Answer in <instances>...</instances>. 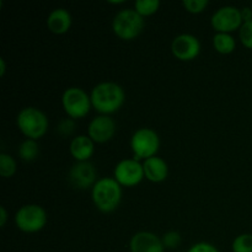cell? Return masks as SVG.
I'll return each mask as SVG.
<instances>
[{
  "label": "cell",
  "instance_id": "cell-1",
  "mask_svg": "<svg viewBox=\"0 0 252 252\" xmlns=\"http://www.w3.org/2000/svg\"><path fill=\"white\" fill-rule=\"evenodd\" d=\"M93 107L101 115H111L122 107L126 100L125 89L115 81H101L90 93Z\"/></svg>",
  "mask_w": 252,
  "mask_h": 252
},
{
  "label": "cell",
  "instance_id": "cell-2",
  "mask_svg": "<svg viewBox=\"0 0 252 252\" xmlns=\"http://www.w3.org/2000/svg\"><path fill=\"white\" fill-rule=\"evenodd\" d=\"M91 197L98 211L110 213L120 206L122 199V186L115 177H101L91 189Z\"/></svg>",
  "mask_w": 252,
  "mask_h": 252
},
{
  "label": "cell",
  "instance_id": "cell-3",
  "mask_svg": "<svg viewBox=\"0 0 252 252\" xmlns=\"http://www.w3.org/2000/svg\"><path fill=\"white\" fill-rule=\"evenodd\" d=\"M16 125L25 137L37 140L46 134L49 122L43 111L33 106H29L17 113Z\"/></svg>",
  "mask_w": 252,
  "mask_h": 252
},
{
  "label": "cell",
  "instance_id": "cell-4",
  "mask_svg": "<svg viewBox=\"0 0 252 252\" xmlns=\"http://www.w3.org/2000/svg\"><path fill=\"white\" fill-rule=\"evenodd\" d=\"M144 17L138 14L135 9H122L112 20V30L122 39H133L140 34L144 29Z\"/></svg>",
  "mask_w": 252,
  "mask_h": 252
},
{
  "label": "cell",
  "instance_id": "cell-5",
  "mask_svg": "<svg viewBox=\"0 0 252 252\" xmlns=\"http://www.w3.org/2000/svg\"><path fill=\"white\" fill-rule=\"evenodd\" d=\"M130 148L133 158L139 161L155 157L160 148L159 134L153 128H139L130 137Z\"/></svg>",
  "mask_w": 252,
  "mask_h": 252
},
{
  "label": "cell",
  "instance_id": "cell-6",
  "mask_svg": "<svg viewBox=\"0 0 252 252\" xmlns=\"http://www.w3.org/2000/svg\"><path fill=\"white\" fill-rule=\"evenodd\" d=\"M15 224L24 233H37L47 224V213L39 204H24L15 213Z\"/></svg>",
  "mask_w": 252,
  "mask_h": 252
},
{
  "label": "cell",
  "instance_id": "cell-7",
  "mask_svg": "<svg viewBox=\"0 0 252 252\" xmlns=\"http://www.w3.org/2000/svg\"><path fill=\"white\" fill-rule=\"evenodd\" d=\"M62 105L66 115L73 120L85 117L93 107L91 97L84 89L70 86L62 95Z\"/></svg>",
  "mask_w": 252,
  "mask_h": 252
},
{
  "label": "cell",
  "instance_id": "cell-8",
  "mask_svg": "<svg viewBox=\"0 0 252 252\" xmlns=\"http://www.w3.org/2000/svg\"><path fill=\"white\" fill-rule=\"evenodd\" d=\"M113 177L117 180L121 186H135V185L140 184L145 177L143 162L134 158L122 159L116 164L115 170H113Z\"/></svg>",
  "mask_w": 252,
  "mask_h": 252
},
{
  "label": "cell",
  "instance_id": "cell-9",
  "mask_svg": "<svg viewBox=\"0 0 252 252\" xmlns=\"http://www.w3.org/2000/svg\"><path fill=\"white\" fill-rule=\"evenodd\" d=\"M212 27L216 32H230L239 30L244 24L241 11L234 5H224L213 12L211 17Z\"/></svg>",
  "mask_w": 252,
  "mask_h": 252
},
{
  "label": "cell",
  "instance_id": "cell-10",
  "mask_svg": "<svg viewBox=\"0 0 252 252\" xmlns=\"http://www.w3.org/2000/svg\"><path fill=\"white\" fill-rule=\"evenodd\" d=\"M201 41L192 33H180L172 39L171 52L180 61H192L201 52Z\"/></svg>",
  "mask_w": 252,
  "mask_h": 252
},
{
  "label": "cell",
  "instance_id": "cell-11",
  "mask_svg": "<svg viewBox=\"0 0 252 252\" xmlns=\"http://www.w3.org/2000/svg\"><path fill=\"white\" fill-rule=\"evenodd\" d=\"M68 180L75 189H93L96 184V169L90 161H76L68 172Z\"/></svg>",
  "mask_w": 252,
  "mask_h": 252
},
{
  "label": "cell",
  "instance_id": "cell-12",
  "mask_svg": "<svg viewBox=\"0 0 252 252\" xmlns=\"http://www.w3.org/2000/svg\"><path fill=\"white\" fill-rule=\"evenodd\" d=\"M116 132V122L110 115H98L90 121L88 135L95 143H106L112 139Z\"/></svg>",
  "mask_w": 252,
  "mask_h": 252
},
{
  "label": "cell",
  "instance_id": "cell-13",
  "mask_svg": "<svg viewBox=\"0 0 252 252\" xmlns=\"http://www.w3.org/2000/svg\"><path fill=\"white\" fill-rule=\"evenodd\" d=\"M130 252H164L162 240L152 231H138L130 238Z\"/></svg>",
  "mask_w": 252,
  "mask_h": 252
},
{
  "label": "cell",
  "instance_id": "cell-14",
  "mask_svg": "<svg viewBox=\"0 0 252 252\" xmlns=\"http://www.w3.org/2000/svg\"><path fill=\"white\" fill-rule=\"evenodd\" d=\"M143 169H144L145 179L152 182L165 181L169 175V165L158 155L143 160Z\"/></svg>",
  "mask_w": 252,
  "mask_h": 252
},
{
  "label": "cell",
  "instance_id": "cell-15",
  "mask_svg": "<svg viewBox=\"0 0 252 252\" xmlns=\"http://www.w3.org/2000/svg\"><path fill=\"white\" fill-rule=\"evenodd\" d=\"M69 150L76 161H89L95 152V142L86 134L76 135L71 139Z\"/></svg>",
  "mask_w": 252,
  "mask_h": 252
},
{
  "label": "cell",
  "instance_id": "cell-16",
  "mask_svg": "<svg viewBox=\"0 0 252 252\" xmlns=\"http://www.w3.org/2000/svg\"><path fill=\"white\" fill-rule=\"evenodd\" d=\"M71 14L65 7H56L47 17V27L56 34H63L69 31L71 26Z\"/></svg>",
  "mask_w": 252,
  "mask_h": 252
},
{
  "label": "cell",
  "instance_id": "cell-17",
  "mask_svg": "<svg viewBox=\"0 0 252 252\" xmlns=\"http://www.w3.org/2000/svg\"><path fill=\"white\" fill-rule=\"evenodd\" d=\"M213 47L221 54H229L235 51L236 41L234 36L228 32H216L213 36Z\"/></svg>",
  "mask_w": 252,
  "mask_h": 252
},
{
  "label": "cell",
  "instance_id": "cell-18",
  "mask_svg": "<svg viewBox=\"0 0 252 252\" xmlns=\"http://www.w3.org/2000/svg\"><path fill=\"white\" fill-rule=\"evenodd\" d=\"M19 157L24 161H33L39 154V145L37 140L26 138L21 144L19 145Z\"/></svg>",
  "mask_w": 252,
  "mask_h": 252
},
{
  "label": "cell",
  "instance_id": "cell-19",
  "mask_svg": "<svg viewBox=\"0 0 252 252\" xmlns=\"http://www.w3.org/2000/svg\"><path fill=\"white\" fill-rule=\"evenodd\" d=\"M17 164L11 155L6 153H0V175L5 179L14 176L16 172Z\"/></svg>",
  "mask_w": 252,
  "mask_h": 252
},
{
  "label": "cell",
  "instance_id": "cell-20",
  "mask_svg": "<svg viewBox=\"0 0 252 252\" xmlns=\"http://www.w3.org/2000/svg\"><path fill=\"white\" fill-rule=\"evenodd\" d=\"M160 1L159 0H135L134 9L139 15L149 16V15L155 14L159 10Z\"/></svg>",
  "mask_w": 252,
  "mask_h": 252
},
{
  "label": "cell",
  "instance_id": "cell-21",
  "mask_svg": "<svg viewBox=\"0 0 252 252\" xmlns=\"http://www.w3.org/2000/svg\"><path fill=\"white\" fill-rule=\"evenodd\" d=\"M233 252H252V234L243 233L236 236L231 244Z\"/></svg>",
  "mask_w": 252,
  "mask_h": 252
},
{
  "label": "cell",
  "instance_id": "cell-22",
  "mask_svg": "<svg viewBox=\"0 0 252 252\" xmlns=\"http://www.w3.org/2000/svg\"><path fill=\"white\" fill-rule=\"evenodd\" d=\"M239 37H240L241 43L246 48L252 49V20L241 25V27L239 29Z\"/></svg>",
  "mask_w": 252,
  "mask_h": 252
},
{
  "label": "cell",
  "instance_id": "cell-23",
  "mask_svg": "<svg viewBox=\"0 0 252 252\" xmlns=\"http://www.w3.org/2000/svg\"><path fill=\"white\" fill-rule=\"evenodd\" d=\"M182 5L189 12L199 14L208 6V0H184Z\"/></svg>",
  "mask_w": 252,
  "mask_h": 252
},
{
  "label": "cell",
  "instance_id": "cell-24",
  "mask_svg": "<svg viewBox=\"0 0 252 252\" xmlns=\"http://www.w3.org/2000/svg\"><path fill=\"white\" fill-rule=\"evenodd\" d=\"M58 133L63 137H68V135H71L75 130V121L73 118L68 117L62 120L61 122L58 123Z\"/></svg>",
  "mask_w": 252,
  "mask_h": 252
},
{
  "label": "cell",
  "instance_id": "cell-25",
  "mask_svg": "<svg viewBox=\"0 0 252 252\" xmlns=\"http://www.w3.org/2000/svg\"><path fill=\"white\" fill-rule=\"evenodd\" d=\"M162 244H164L165 248L167 249H175L181 244V235H180L177 231H167L166 234H164L162 236Z\"/></svg>",
  "mask_w": 252,
  "mask_h": 252
},
{
  "label": "cell",
  "instance_id": "cell-26",
  "mask_svg": "<svg viewBox=\"0 0 252 252\" xmlns=\"http://www.w3.org/2000/svg\"><path fill=\"white\" fill-rule=\"evenodd\" d=\"M187 252H219V250L216 246L212 245V244L201 241V243L193 244Z\"/></svg>",
  "mask_w": 252,
  "mask_h": 252
},
{
  "label": "cell",
  "instance_id": "cell-27",
  "mask_svg": "<svg viewBox=\"0 0 252 252\" xmlns=\"http://www.w3.org/2000/svg\"><path fill=\"white\" fill-rule=\"evenodd\" d=\"M240 11H241V17H243L244 22L251 21V20H252V9H251V6L241 7Z\"/></svg>",
  "mask_w": 252,
  "mask_h": 252
},
{
  "label": "cell",
  "instance_id": "cell-28",
  "mask_svg": "<svg viewBox=\"0 0 252 252\" xmlns=\"http://www.w3.org/2000/svg\"><path fill=\"white\" fill-rule=\"evenodd\" d=\"M6 220H7L6 208H5L4 206H1L0 207V226H1V228H4L5 224H6Z\"/></svg>",
  "mask_w": 252,
  "mask_h": 252
},
{
  "label": "cell",
  "instance_id": "cell-29",
  "mask_svg": "<svg viewBox=\"0 0 252 252\" xmlns=\"http://www.w3.org/2000/svg\"><path fill=\"white\" fill-rule=\"evenodd\" d=\"M5 71H6V63H5L4 58H0V75L4 76Z\"/></svg>",
  "mask_w": 252,
  "mask_h": 252
},
{
  "label": "cell",
  "instance_id": "cell-30",
  "mask_svg": "<svg viewBox=\"0 0 252 252\" xmlns=\"http://www.w3.org/2000/svg\"><path fill=\"white\" fill-rule=\"evenodd\" d=\"M108 2H111V4H121V2H123V0H108Z\"/></svg>",
  "mask_w": 252,
  "mask_h": 252
},
{
  "label": "cell",
  "instance_id": "cell-31",
  "mask_svg": "<svg viewBox=\"0 0 252 252\" xmlns=\"http://www.w3.org/2000/svg\"><path fill=\"white\" fill-rule=\"evenodd\" d=\"M250 6H251V9H252V2H251V5H250Z\"/></svg>",
  "mask_w": 252,
  "mask_h": 252
}]
</instances>
